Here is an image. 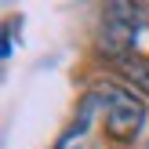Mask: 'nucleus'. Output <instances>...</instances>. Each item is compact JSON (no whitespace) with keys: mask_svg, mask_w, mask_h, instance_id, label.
<instances>
[{"mask_svg":"<svg viewBox=\"0 0 149 149\" xmlns=\"http://www.w3.org/2000/svg\"><path fill=\"white\" fill-rule=\"evenodd\" d=\"M138 26H142V11L135 4H109L102 15V29H98V44L106 55H113V62L127 51H135L138 40Z\"/></svg>","mask_w":149,"mask_h":149,"instance_id":"nucleus-2","label":"nucleus"},{"mask_svg":"<svg viewBox=\"0 0 149 149\" xmlns=\"http://www.w3.org/2000/svg\"><path fill=\"white\" fill-rule=\"evenodd\" d=\"M116 69H120V77L127 80L135 91L149 95V55H142V51H127V55L116 58Z\"/></svg>","mask_w":149,"mask_h":149,"instance_id":"nucleus-3","label":"nucleus"},{"mask_svg":"<svg viewBox=\"0 0 149 149\" xmlns=\"http://www.w3.org/2000/svg\"><path fill=\"white\" fill-rule=\"evenodd\" d=\"M98 95V106H102V124H106V135L113 142L127 146L142 135L146 127V102L138 98L135 91L127 87H116V84H98L95 87Z\"/></svg>","mask_w":149,"mask_h":149,"instance_id":"nucleus-1","label":"nucleus"}]
</instances>
